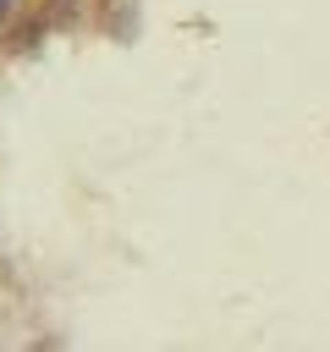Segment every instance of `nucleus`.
<instances>
[{
	"label": "nucleus",
	"mask_w": 330,
	"mask_h": 352,
	"mask_svg": "<svg viewBox=\"0 0 330 352\" xmlns=\"http://www.w3.org/2000/svg\"><path fill=\"white\" fill-rule=\"evenodd\" d=\"M0 16H6V0H0Z\"/></svg>",
	"instance_id": "1"
}]
</instances>
